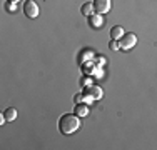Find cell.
<instances>
[{
    "label": "cell",
    "instance_id": "8",
    "mask_svg": "<svg viewBox=\"0 0 157 150\" xmlns=\"http://www.w3.org/2000/svg\"><path fill=\"white\" fill-rule=\"evenodd\" d=\"M124 37V27L121 25H115V27L110 28V39L112 40H121Z\"/></svg>",
    "mask_w": 157,
    "mask_h": 150
},
{
    "label": "cell",
    "instance_id": "3",
    "mask_svg": "<svg viewBox=\"0 0 157 150\" xmlns=\"http://www.w3.org/2000/svg\"><path fill=\"white\" fill-rule=\"evenodd\" d=\"M24 13L27 15L29 18H37L40 13V9L39 5H37L35 0H27V2H24Z\"/></svg>",
    "mask_w": 157,
    "mask_h": 150
},
{
    "label": "cell",
    "instance_id": "5",
    "mask_svg": "<svg viewBox=\"0 0 157 150\" xmlns=\"http://www.w3.org/2000/svg\"><path fill=\"white\" fill-rule=\"evenodd\" d=\"M85 92H87V95L89 97H92L94 100H100L104 97V90L102 87H99V85H89L87 88H85Z\"/></svg>",
    "mask_w": 157,
    "mask_h": 150
},
{
    "label": "cell",
    "instance_id": "14",
    "mask_svg": "<svg viewBox=\"0 0 157 150\" xmlns=\"http://www.w3.org/2000/svg\"><path fill=\"white\" fill-rule=\"evenodd\" d=\"M9 2H13V3H18L20 0H9Z\"/></svg>",
    "mask_w": 157,
    "mask_h": 150
},
{
    "label": "cell",
    "instance_id": "4",
    "mask_svg": "<svg viewBox=\"0 0 157 150\" xmlns=\"http://www.w3.org/2000/svg\"><path fill=\"white\" fill-rule=\"evenodd\" d=\"M92 3H94L95 13H100V15L109 13L110 9H112V2H110V0H94Z\"/></svg>",
    "mask_w": 157,
    "mask_h": 150
},
{
    "label": "cell",
    "instance_id": "6",
    "mask_svg": "<svg viewBox=\"0 0 157 150\" xmlns=\"http://www.w3.org/2000/svg\"><path fill=\"white\" fill-rule=\"evenodd\" d=\"M89 25H90L92 28H100L104 25V15L100 13H94L89 17Z\"/></svg>",
    "mask_w": 157,
    "mask_h": 150
},
{
    "label": "cell",
    "instance_id": "9",
    "mask_svg": "<svg viewBox=\"0 0 157 150\" xmlns=\"http://www.w3.org/2000/svg\"><path fill=\"white\" fill-rule=\"evenodd\" d=\"M80 12H82V15H85V17H90V15H94V13H95V10H94V3L85 2L84 5L80 7Z\"/></svg>",
    "mask_w": 157,
    "mask_h": 150
},
{
    "label": "cell",
    "instance_id": "11",
    "mask_svg": "<svg viewBox=\"0 0 157 150\" xmlns=\"http://www.w3.org/2000/svg\"><path fill=\"white\" fill-rule=\"evenodd\" d=\"M109 48H110V50H119V48H121V43H119L117 40H110V42H109Z\"/></svg>",
    "mask_w": 157,
    "mask_h": 150
},
{
    "label": "cell",
    "instance_id": "1",
    "mask_svg": "<svg viewBox=\"0 0 157 150\" xmlns=\"http://www.w3.org/2000/svg\"><path fill=\"white\" fill-rule=\"evenodd\" d=\"M80 129V117L75 114H65L59 120V130L63 135H72Z\"/></svg>",
    "mask_w": 157,
    "mask_h": 150
},
{
    "label": "cell",
    "instance_id": "13",
    "mask_svg": "<svg viewBox=\"0 0 157 150\" xmlns=\"http://www.w3.org/2000/svg\"><path fill=\"white\" fill-rule=\"evenodd\" d=\"M84 100H85L84 93H77V95H74V102L75 103H80V102H84Z\"/></svg>",
    "mask_w": 157,
    "mask_h": 150
},
{
    "label": "cell",
    "instance_id": "2",
    "mask_svg": "<svg viewBox=\"0 0 157 150\" xmlns=\"http://www.w3.org/2000/svg\"><path fill=\"white\" fill-rule=\"evenodd\" d=\"M119 43H121L122 50H130V48H134V47H136V43H137V35H136V33H132V32L124 33V37L119 40Z\"/></svg>",
    "mask_w": 157,
    "mask_h": 150
},
{
    "label": "cell",
    "instance_id": "12",
    "mask_svg": "<svg viewBox=\"0 0 157 150\" xmlns=\"http://www.w3.org/2000/svg\"><path fill=\"white\" fill-rule=\"evenodd\" d=\"M7 10H9V12H15L17 10V3H13V2H7Z\"/></svg>",
    "mask_w": 157,
    "mask_h": 150
},
{
    "label": "cell",
    "instance_id": "10",
    "mask_svg": "<svg viewBox=\"0 0 157 150\" xmlns=\"http://www.w3.org/2000/svg\"><path fill=\"white\" fill-rule=\"evenodd\" d=\"M3 117L7 118V122H13V120L17 118V110H15L13 107L5 108V112H3Z\"/></svg>",
    "mask_w": 157,
    "mask_h": 150
},
{
    "label": "cell",
    "instance_id": "7",
    "mask_svg": "<svg viewBox=\"0 0 157 150\" xmlns=\"http://www.w3.org/2000/svg\"><path fill=\"white\" fill-rule=\"evenodd\" d=\"M74 114L78 115V117H87L89 115V103H84V102H80V103H75V107H74Z\"/></svg>",
    "mask_w": 157,
    "mask_h": 150
}]
</instances>
